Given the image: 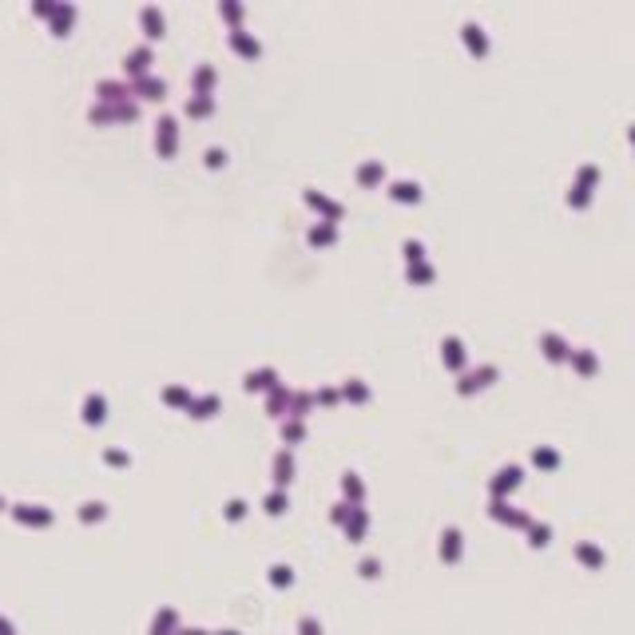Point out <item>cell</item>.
Returning a JSON list of instances; mask_svg holds the SVG:
<instances>
[{"label":"cell","mask_w":635,"mask_h":635,"mask_svg":"<svg viewBox=\"0 0 635 635\" xmlns=\"http://www.w3.org/2000/svg\"><path fill=\"white\" fill-rule=\"evenodd\" d=\"M231 48H235L238 56H246V60H258V56H262V44L254 40L251 32H242V28L231 32Z\"/></svg>","instance_id":"cell-5"},{"label":"cell","mask_w":635,"mask_h":635,"mask_svg":"<svg viewBox=\"0 0 635 635\" xmlns=\"http://www.w3.org/2000/svg\"><path fill=\"white\" fill-rule=\"evenodd\" d=\"M346 393L353 397V401H365V397H369V389H365L358 378H349V381H346Z\"/></svg>","instance_id":"cell-29"},{"label":"cell","mask_w":635,"mask_h":635,"mask_svg":"<svg viewBox=\"0 0 635 635\" xmlns=\"http://www.w3.org/2000/svg\"><path fill=\"white\" fill-rule=\"evenodd\" d=\"M72 20H76V8H72V4H56V12H52V32L63 36V32L72 28Z\"/></svg>","instance_id":"cell-19"},{"label":"cell","mask_w":635,"mask_h":635,"mask_svg":"<svg viewBox=\"0 0 635 635\" xmlns=\"http://www.w3.org/2000/svg\"><path fill=\"white\" fill-rule=\"evenodd\" d=\"M139 24H143V32H147L151 40H159V36H163V12H159L155 4L139 8Z\"/></svg>","instance_id":"cell-11"},{"label":"cell","mask_w":635,"mask_h":635,"mask_svg":"<svg viewBox=\"0 0 635 635\" xmlns=\"http://www.w3.org/2000/svg\"><path fill=\"white\" fill-rule=\"evenodd\" d=\"M290 469H294V465H290V453H278V457H274V480H278V485H286V480H290Z\"/></svg>","instance_id":"cell-27"},{"label":"cell","mask_w":635,"mask_h":635,"mask_svg":"<svg viewBox=\"0 0 635 635\" xmlns=\"http://www.w3.org/2000/svg\"><path fill=\"white\" fill-rule=\"evenodd\" d=\"M190 417H199V421H206V417H215V413H219V397L215 393H206V397H195V401H190Z\"/></svg>","instance_id":"cell-17"},{"label":"cell","mask_w":635,"mask_h":635,"mask_svg":"<svg viewBox=\"0 0 635 635\" xmlns=\"http://www.w3.org/2000/svg\"><path fill=\"white\" fill-rule=\"evenodd\" d=\"M219 12L226 16V20H235V24H238V20H242V4H231V0H226V4H219Z\"/></svg>","instance_id":"cell-30"},{"label":"cell","mask_w":635,"mask_h":635,"mask_svg":"<svg viewBox=\"0 0 635 635\" xmlns=\"http://www.w3.org/2000/svg\"><path fill=\"white\" fill-rule=\"evenodd\" d=\"M104 417H108V401H104V393H88V397H84V421H88V425H104Z\"/></svg>","instance_id":"cell-6"},{"label":"cell","mask_w":635,"mask_h":635,"mask_svg":"<svg viewBox=\"0 0 635 635\" xmlns=\"http://www.w3.org/2000/svg\"><path fill=\"white\" fill-rule=\"evenodd\" d=\"M536 460L540 465H556V453L552 449H536Z\"/></svg>","instance_id":"cell-34"},{"label":"cell","mask_w":635,"mask_h":635,"mask_svg":"<svg viewBox=\"0 0 635 635\" xmlns=\"http://www.w3.org/2000/svg\"><path fill=\"white\" fill-rule=\"evenodd\" d=\"M409 278L413 282H429V278H433V266H421V262H417V266H409Z\"/></svg>","instance_id":"cell-31"},{"label":"cell","mask_w":635,"mask_h":635,"mask_svg":"<svg viewBox=\"0 0 635 635\" xmlns=\"http://www.w3.org/2000/svg\"><path fill=\"white\" fill-rule=\"evenodd\" d=\"M306 203L318 206V211L326 215V222H338L342 215H346V211H342V203H330V199H326V195H318V190H306Z\"/></svg>","instance_id":"cell-10"},{"label":"cell","mask_w":635,"mask_h":635,"mask_svg":"<svg viewBox=\"0 0 635 635\" xmlns=\"http://www.w3.org/2000/svg\"><path fill=\"white\" fill-rule=\"evenodd\" d=\"M266 508H270V512H282V496H278V492H270V496H266Z\"/></svg>","instance_id":"cell-35"},{"label":"cell","mask_w":635,"mask_h":635,"mask_svg":"<svg viewBox=\"0 0 635 635\" xmlns=\"http://www.w3.org/2000/svg\"><path fill=\"white\" fill-rule=\"evenodd\" d=\"M540 346H544V353H548L552 362H564V358L572 353V349H568V342H564L560 333H544V338H540Z\"/></svg>","instance_id":"cell-15"},{"label":"cell","mask_w":635,"mask_h":635,"mask_svg":"<svg viewBox=\"0 0 635 635\" xmlns=\"http://www.w3.org/2000/svg\"><path fill=\"white\" fill-rule=\"evenodd\" d=\"M95 95H99V104H127L131 99V84H119V79H104L99 88H95Z\"/></svg>","instance_id":"cell-3"},{"label":"cell","mask_w":635,"mask_h":635,"mask_svg":"<svg viewBox=\"0 0 635 635\" xmlns=\"http://www.w3.org/2000/svg\"><path fill=\"white\" fill-rule=\"evenodd\" d=\"M310 405H314V397H310V393H294V397H290V417L302 421V417L310 413Z\"/></svg>","instance_id":"cell-25"},{"label":"cell","mask_w":635,"mask_h":635,"mask_svg":"<svg viewBox=\"0 0 635 635\" xmlns=\"http://www.w3.org/2000/svg\"><path fill=\"white\" fill-rule=\"evenodd\" d=\"M92 119L95 124H111V119H135V104H95L92 108Z\"/></svg>","instance_id":"cell-2"},{"label":"cell","mask_w":635,"mask_h":635,"mask_svg":"<svg viewBox=\"0 0 635 635\" xmlns=\"http://www.w3.org/2000/svg\"><path fill=\"white\" fill-rule=\"evenodd\" d=\"M147 68H151V48H147V44H139L135 52H127V60H124V72H127V76L143 79V76H147Z\"/></svg>","instance_id":"cell-4"},{"label":"cell","mask_w":635,"mask_h":635,"mask_svg":"<svg viewBox=\"0 0 635 635\" xmlns=\"http://www.w3.org/2000/svg\"><path fill=\"white\" fill-rule=\"evenodd\" d=\"M306 238H310L314 246H326V242H333V238H338V222H322V226H314Z\"/></svg>","instance_id":"cell-22"},{"label":"cell","mask_w":635,"mask_h":635,"mask_svg":"<svg viewBox=\"0 0 635 635\" xmlns=\"http://www.w3.org/2000/svg\"><path fill=\"white\" fill-rule=\"evenodd\" d=\"M163 401H167V405H179V409H190L195 397H190L187 385H167V389H163Z\"/></svg>","instance_id":"cell-20"},{"label":"cell","mask_w":635,"mask_h":635,"mask_svg":"<svg viewBox=\"0 0 635 635\" xmlns=\"http://www.w3.org/2000/svg\"><path fill=\"white\" fill-rule=\"evenodd\" d=\"M282 381H278V373L274 369H254V373H246V389H278Z\"/></svg>","instance_id":"cell-12"},{"label":"cell","mask_w":635,"mask_h":635,"mask_svg":"<svg viewBox=\"0 0 635 635\" xmlns=\"http://www.w3.org/2000/svg\"><path fill=\"white\" fill-rule=\"evenodd\" d=\"M79 516H88V520H92V516H104V505H84Z\"/></svg>","instance_id":"cell-36"},{"label":"cell","mask_w":635,"mask_h":635,"mask_svg":"<svg viewBox=\"0 0 635 635\" xmlns=\"http://www.w3.org/2000/svg\"><path fill=\"white\" fill-rule=\"evenodd\" d=\"M318 401H322V405H333V401H338V389H322V393H318Z\"/></svg>","instance_id":"cell-37"},{"label":"cell","mask_w":635,"mask_h":635,"mask_svg":"<svg viewBox=\"0 0 635 635\" xmlns=\"http://www.w3.org/2000/svg\"><path fill=\"white\" fill-rule=\"evenodd\" d=\"M302 437H306V425H302V421H282V441L286 444H298Z\"/></svg>","instance_id":"cell-26"},{"label":"cell","mask_w":635,"mask_h":635,"mask_svg":"<svg viewBox=\"0 0 635 635\" xmlns=\"http://www.w3.org/2000/svg\"><path fill=\"white\" fill-rule=\"evenodd\" d=\"M215 68L211 63H199L195 68V76H190V84H195V95H211V88H215Z\"/></svg>","instance_id":"cell-13"},{"label":"cell","mask_w":635,"mask_h":635,"mask_svg":"<svg viewBox=\"0 0 635 635\" xmlns=\"http://www.w3.org/2000/svg\"><path fill=\"white\" fill-rule=\"evenodd\" d=\"M381 179H385L381 159H365L362 167H358V183H362V187H373V183H381Z\"/></svg>","instance_id":"cell-14"},{"label":"cell","mask_w":635,"mask_h":635,"mask_svg":"<svg viewBox=\"0 0 635 635\" xmlns=\"http://www.w3.org/2000/svg\"><path fill=\"white\" fill-rule=\"evenodd\" d=\"M572 365H576V369H580V373H596V353H592V349H576V353H572Z\"/></svg>","instance_id":"cell-23"},{"label":"cell","mask_w":635,"mask_h":635,"mask_svg":"<svg viewBox=\"0 0 635 635\" xmlns=\"http://www.w3.org/2000/svg\"><path fill=\"white\" fill-rule=\"evenodd\" d=\"M222 163H226V155H222L219 147H211V151H206V167H222Z\"/></svg>","instance_id":"cell-33"},{"label":"cell","mask_w":635,"mask_h":635,"mask_svg":"<svg viewBox=\"0 0 635 635\" xmlns=\"http://www.w3.org/2000/svg\"><path fill=\"white\" fill-rule=\"evenodd\" d=\"M290 389H286V385H278V389H270L266 393V413L270 417H286V413H290Z\"/></svg>","instance_id":"cell-9"},{"label":"cell","mask_w":635,"mask_h":635,"mask_svg":"<svg viewBox=\"0 0 635 635\" xmlns=\"http://www.w3.org/2000/svg\"><path fill=\"white\" fill-rule=\"evenodd\" d=\"M632 139H635V127H632Z\"/></svg>","instance_id":"cell-39"},{"label":"cell","mask_w":635,"mask_h":635,"mask_svg":"<svg viewBox=\"0 0 635 635\" xmlns=\"http://www.w3.org/2000/svg\"><path fill=\"white\" fill-rule=\"evenodd\" d=\"M131 92L139 95V99H163V95H167V84H163V79H155V76H143V79H135V84H131Z\"/></svg>","instance_id":"cell-7"},{"label":"cell","mask_w":635,"mask_h":635,"mask_svg":"<svg viewBox=\"0 0 635 635\" xmlns=\"http://www.w3.org/2000/svg\"><path fill=\"white\" fill-rule=\"evenodd\" d=\"M108 460H111V465H127V453H119V449H108Z\"/></svg>","instance_id":"cell-38"},{"label":"cell","mask_w":635,"mask_h":635,"mask_svg":"<svg viewBox=\"0 0 635 635\" xmlns=\"http://www.w3.org/2000/svg\"><path fill=\"white\" fill-rule=\"evenodd\" d=\"M159 131H155V147H159V155L163 159H171L175 155V147H179V124H175L171 115H163L159 119Z\"/></svg>","instance_id":"cell-1"},{"label":"cell","mask_w":635,"mask_h":635,"mask_svg":"<svg viewBox=\"0 0 635 635\" xmlns=\"http://www.w3.org/2000/svg\"><path fill=\"white\" fill-rule=\"evenodd\" d=\"M460 36H465V44L473 48L476 56H485V52H489V40L480 36V28H476V24H465V28H460Z\"/></svg>","instance_id":"cell-21"},{"label":"cell","mask_w":635,"mask_h":635,"mask_svg":"<svg viewBox=\"0 0 635 635\" xmlns=\"http://www.w3.org/2000/svg\"><path fill=\"white\" fill-rule=\"evenodd\" d=\"M389 199L393 203H421V187L413 179H405V183L397 179V183H389Z\"/></svg>","instance_id":"cell-8"},{"label":"cell","mask_w":635,"mask_h":635,"mask_svg":"<svg viewBox=\"0 0 635 635\" xmlns=\"http://www.w3.org/2000/svg\"><path fill=\"white\" fill-rule=\"evenodd\" d=\"M215 111V99L211 95H190L187 99V115H211Z\"/></svg>","instance_id":"cell-24"},{"label":"cell","mask_w":635,"mask_h":635,"mask_svg":"<svg viewBox=\"0 0 635 635\" xmlns=\"http://www.w3.org/2000/svg\"><path fill=\"white\" fill-rule=\"evenodd\" d=\"M401 251H405V258H409L413 266H417V262H421V258H425V246H421V242H417V238H405V246H401Z\"/></svg>","instance_id":"cell-28"},{"label":"cell","mask_w":635,"mask_h":635,"mask_svg":"<svg viewBox=\"0 0 635 635\" xmlns=\"http://www.w3.org/2000/svg\"><path fill=\"white\" fill-rule=\"evenodd\" d=\"M496 378V369L492 365H485V369H476V373H469V378H460V393H473V389H480V385H489V381Z\"/></svg>","instance_id":"cell-16"},{"label":"cell","mask_w":635,"mask_h":635,"mask_svg":"<svg viewBox=\"0 0 635 635\" xmlns=\"http://www.w3.org/2000/svg\"><path fill=\"white\" fill-rule=\"evenodd\" d=\"M512 480H520V469H505L500 480H492V489H505V485H512Z\"/></svg>","instance_id":"cell-32"},{"label":"cell","mask_w":635,"mask_h":635,"mask_svg":"<svg viewBox=\"0 0 635 635\" xmlns=\"http://www.w3.org/2000/svg\"><path fill=\"white\" fill-rule=\"evenodd\" d=\"M441 349H444V365H449V369H460V365H465V346H460V338H444Z\"/></svg>","instance_id":"cell-18"}]
</instances>
